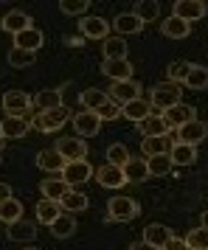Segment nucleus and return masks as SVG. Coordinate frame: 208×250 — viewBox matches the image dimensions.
Wrapping results in <instances>:
<instances>
[{"mask_svg": "<svg viewBox=\"0 0 208 250\" xmlns=\"http://www.w3.org/2000/svg\"><path fill=\"white\" fill-rule=\"evenodd\" d=\"M149 104H152V110H158V113H166L169 107L180 104V84H172V82L155 84L149 93Z\"/></svg>", "mask_w": 208, "mask_h": 250, "instance_id": "obj_1", "label": "nucleus"}, {"mask_svg": "<svg viewBox=\"0 0 208 250\" xmlns=\"http://www.w3.org/2000/svg\"><path fill=\"white\" fill-rule=\"evenodd\" d=\"M68 115H73V113H70L65 104L57 107V110H40V113L34 115V126L40 129V132H57V129L65 126Z\"/></svg>", "mask_w": 208, "mask_h": 250, "instance_id": "obj_2", "label": "nucleus"}, {"mask_svg": "<svg viewBox=\"0 0 208 250\" xmlns=\"http://www.w3.org/2000/svg\"><path fill=\"white\" fill-rule=\"evenodd\" d=\"M138 214H141V205L132 197H113L107 203V216L113 222H129V219H135Z\"/></svg>", "mask_w": 208, "mask_h": 250, "instance_id": "obj_3", "label": "nucleus"}, {"mask_svg": "<svg viewBox=\"0 0 208 250\" xmlns=\"http://www.w3.org/2000/svg\"><path fill=\"white\" fill-rule=\"evenodd\" d=\"M208 138V126L203 121H188V124L177 126L174 129V144H186V146H197V144H203Z\"/></svg>", "mask_w": 208, "mask_h": 250, "instance_id": "obj_4", "label": "nucleus"}, {"mask_svg": "<svg viewBox=\"0 0 208 250\" xmlns=\"http://www.w3.org/2000/svg\"><path fill=\"white\" fill-rule=\"evenodd\" d=\"M31 107H34V99L25 90L3 93V110H6V115H20L23 118L25 113H31Z\"/></svg>", "mask_w": 208, "mask_h": 250, "instance_id": "obj_5", "label": "nucleus"}, {"mask_svg": "<svg viewBox=\"0 0 208 250\" xmlns=\"http://www.w3.org/2000/svg\"><path fill=\"white\" fill-rule=\"evenodd\" d=\"M206 12H208V6L203 3V0H177V3H174V9H172L174 17H180V20L188 23V25L197 23V20H203Z\"/></svg>", "mask_w": 208, "mask_h": 250, "instance_id": "obj_6", "label": "nucleus"}, {"mask_svg": "<svg viewBox=\"0 0 208 250\" xmlns=\"http://www.w3.org/2000/svg\"><path fill=\"white\" fill-rule=\"evenodd\" d=\"M93 174V166L87 160H68L65 169H62V180L68 183V188L79 186V183H87Z\"/></svg>", "mask_w": 208, "mask_h": 250, "instance_id": "obj_7", "label": "nucleus"}, {"mask_svg": "<svg viewBox=\"0 0 208 250\" xmlns=\"http://www.w3.org/2000/svg\"><path fill=\"white\" fill-rule=\"evenodd\" d=\"M110 99L116 104H124L127 102H135V99H141V82L135 79H127V82H113V87H110V93H107Z\"/></svg>", "mask_w": 208, "mask_h": 250, "instance_id": "obj_8", "label": "nucleus"}, {"mask_svg": "<svg viewBox=\"0 0 208 250\" xmlns=\"http://www.w3.org/2000/svg\"><path fill=\"white\" fill-rule=\"evenodd\" d=\"M73 129L82 138H93V135H99V129H102V118L96 113H90V110L73 113Z\"/></svg>", "mask_w": 208, "mask_h": 250, "instance_id": "obj_9", "label": "nucleus"}, {"mask_svg": "<svg viewBox=\"0 0 208 250\" xmlns=\"http://www.w3.org/2000/svg\"><path fill=\"white\" fill-rule=\"evenodd\" d=\"M54 149L65 158V163H68V160H84L87 158V144H84L82 138H59Z\"/></svg>", "mask_w": 208, "mask_h": 250, "instance_id": "obj_10", "label": "nucleus"}, {"mask_svg": "<svg viewBox=\"0 0 208 250\" xmlns=\"http://www.w3.org/2000/svg\"><path fill=\"white\" fill-rule=\"evenodd\" d=\"M132 62L129 59H104L102 62V73L107 76V79L113 82H127L132 79Z\"/></svg>", "mask_w": 208, "mask_h": 250, "instance_id": "obj_11", "label": "nucleus"}, {"mask_svg": "<svg viewBox=\"0 0 208 250\" xmlns=\"http://www.w3.org/2000/svg\"><path fill=\"white\" fill-rule=\"evenodd\" d=\"M163 118H166V124H169V129H177V126H183V124H188V121H194V115H197V110L191 107V104H174V107H169L166 113H161Z\"/></svg>", "mask_w": 208, "mask_h": 250, "instance_id": "obj_12", "label": "nucleus"}, {"mask_svg": "<svg viewBox=\"0 0 208 250\" xmlns=\"http://www.w3.org/2000/svg\"><path fill=\"white\" fill-rule=\"evenodd\" d=\"M93 174H96L99 186H104V188H121V186H127V177H124L121 166H110V163H104L102 169H96Z\"/></svg>", "mask_w": 208, "mask_h": 250, "instance_id": "obj_13", "label": "nucleus"}, {"mask_svg": "<svg viewBox=\"0 0 208 250\" xmlns=\"http://www.w3.org/2000/svg\"><path fill=\"white\" fill-rule=\"evenodd\" d=\"M31 129V124L20 118V115H6L0 121V138L3 141H12V138H25V132Z\"/></svg>", "mask_w": 208, "mask_h": 250, "instance_id": "obj_14", "label": "nucleus"}, {"mask_svg": "<svg viewBox=\"0 0 208 250\" xmlns=\"http://www.w3.org/2000/svg\"><path fill=\"white\" fill-rule=\"evenodd\" d=\"M42 42H45V37H42V31L40 28H25V31H20V34H14V48H20V51H28V54H37L40 48H42Z\"/></svg>", "mask_w": 208, "mask_h": 250, "instance_id": "obj_15", "label": "nucleus"}, {"mask_svg": "<svg viewBox=\"0 0 208 250\" xmlns=\"http://www.w3.org/2000/svg\"><path fill=\"white\" fill-rule=\"evenodd\" d=\"M138 132L144 138H161V135H169L172 129H169V124H166V118L161 113H152L138 124Z\"/></svg>", "mask_w": 208, "mask_h": 250, "instance_id": "obj_16", "label": "nucleus"}, {"mask_svg": "<svg viewBox=\"0 0 208 250\" xmlns=\"http://www.w3.org/2000/svg\"><path fill=\"white\" fill-rule=\"evenodd\" d=\"M0 28L3 31H9V34H20V31H25V28H31V17L25 12H20V9H12V12L3 14V20H0Z\"/></svg>", "mask_w": 208, "mask_h": 250, "instance_id": "obj_17", "label": "nucleus"}, {"mask_svg": "<svg viewBox=\"0 0 208 250\" xmlns=\"http://www.w3.org/2000/svg\"><path fill=\"white\" fill-rule=\"evenodd\" d=\"M172 239V228L169 225H161V222H152V225L144 228V242L146 245H152V248L163 250L166 248V242Z\"/></svg>", "mask_w": 208, "mask_h": 250, "instance_id": "obj_18", "label": "nucleus"}, {"mask_svg": "<svg viewBox=\"0 0 208 250\" xmlns=\"http://www.w3.org/2000/svg\"><path fill=\"white\" fill-rule=\"evenodd\" d=\"M79 28L87 40H107L110 37V23L104 17H84L79 23Z\"/></svg>", "mask_w": 208, "mask_h": 250, "instance_id": "obj_19", "label": "nucleus"}, {"mask_svg": "<svg viewBox=\"0 0 208 250\" xmlns=\"http://www.w3.org/2000/svg\"><path fill=\"white\" fill-rule=\"evenodd\" d=\"M174 146V135H161V138H144V158H155V155H169V149Z\"/></svg>", "mask_w": 208, "mask_h": 250, "instance_id": "obj_20", "label": "nucleus"}, {"mask_svg": "<svg viewBox=\"0 0 208 250\" xmlns=\"http://www.w3.org/2000/svg\"><path fill=\"white\" fill-rule=\"evenodd\" d=\"M146 115H152V104L146 99H135V102H127L121 107V118H129L135 124H141Z\"/></svg>", "mask_w": 208, "mask_h": 250, "instance_id": "obj_21", "label": "nucleus"}, {"mask_svg": "<svg viewBox=\"0 0 208 250\" xmlns=\"http://www.w3.org/2000/svg\"><path fill=\"white\" fill-rule=\"evenodd\" d=\"M121 171H124L127 183H144L146 177H149V169H146V158H129L127 163L121 166Z\"/></svg>", "mask_w": 208, "mask_h": 250, "instance_id": "obj_22", "label": "nucleus"}, {"mask_svg": "<svg viewBox=\"0 0 208 250\" xmlns=\"http://www.w3.org/2000/svg\"><path fill=\"white\" fill-rule=\"evenodd\" d=\"M6 233H9L12 242H34L37 239V225L34 222H28V219H17V222L9 225Z\"/></svg>", "mask_w": 208, "mask_h": 250, "instance_id": "obj_23", "label": "nucleus"}, {"mask_svg": "<svg viewBox=\"0 0 208 250\" xmlns=\"http://www.w3.org/2000/svg\"><path fill=\"white\" fill-rule=\"evenodd\" d=\"M161 31H163V37H169V40H186V37L191 34V25L188 23H183L180 17H166L161 23Z\"/></svg>", "mask_w": 208, "mask_h": 250, "instance_id": "obj_24", "label": "nucleus"}, {"mask_svg": "<svg viewBox=\"0 0 208 250\" xmlns=\"http://www.w3.org/2000/svg\"><path fill=\"white\" fill-rule=\"evenodd\" d=\"M62 216V205L57 200H40L37 203V222H42V225H54V219Z\"/></svg>", "mask_w": 208, "mask_h": 250, "instance_id": "obj_25", "label": "nucleus"}, {"mask_svg": "<svg viewBox=\"0 0 208 250\" xmlns=\"http://www.w3.org/2000/svg\"><path fill=\"white\" fill-rule=\"evenodd\" d=\"M37 166L42 171H54V174H57V171L65 169V158L59 155L57 149H42V152L37 155Z\"/></svg>", "mask_w": 208, "mask_h": 250, "instance_id": "obj_26", "label": "nucleus"}, {"mask_svg": "<svg viewBox=\"0 0 208 250\" xmlns=\"http://www.w3.org/2000/svg\"><path fill=\"white\" fill-rule=\"evenodd\" d=\"M169 160H172V166H191L197 160V146L174 144V146L169 149Z\"/></svg>", "mask_w": 208, "mask_h": 250, "instance_id": "obj_27", "label": "nucleus"}, {"mask_svg": "<svg viewBox=\"0 0 208 250\" xmlns=\"http://www.w3.org/2000/svg\"><path fill=\"white\" fill-rule=\"evenodd\" d=\"M113 28H116L118 34H138L141 28H144V23H141L132 12H121L116 20H113Z\"/></svg>", "mask_w": 208, "mask_h": 250, "instance_id": "obj_28", "label": "nucleus"}, {"mask_svg": "<svg viewBox=\"0 0 208 250\" xmlns=\"http://www.w3.org/2000/svg\"><path fill=\"white\" fill-rule=\"evenodd\" d=\"M40 188H42V197H45V200H57V203L70 191L68 183L62 180V177H48L45 183H40Z\"/></svg>", "mask_w": 208, "mask_h": 250, "instance_id": "obj_29", "label": "nucleus"}, {"mask_svg": "<svg viewBox=\"0 0 208 250\" xmlns=\"http://www.w3.org/2000/svg\"><path fill=\"white\" fill-rule=\"evenodd\" d=\"M183 84L188 90H206L208 87V68L206 65H191L188 76L183 79Z\"/></svg>", "mask_w": 208, "mask_h": 250, "instance_id": "obj_30", "label": "nucleus"}, {"mask_svg": "<svg viewBox=\"0 0 208 250\" xmlns=\"http://www.w3.org/2000/svg\"><path fill=\"white\" fill-rule=\"evenodd\" d=\"M51 233H54L57 239L73 236V233H76V219H73V214H65V211H62V216H57V219H54Z\"/></svg>", "mask_w": 208, "mask_h": 250, "instance_id": "obj_31", "label": "nucleus"}, {"mask_svg": "<svg viewBox=\"0 0 208 250\" xmlns=\"http://www.w3.org/2000/svg\"><path fill=\"white\" fill-rule=\"evenodd\" d=\"M59 205H62V211H65V214H79V211L87 208V197H84L82 191H73V188H70V191L59 200Z\"/></svg>", "mask_w": 208, "mask_h": 250, "instance_id": "obj_32", "label": "nucleus"}, {"mask_svg": "<svg viewBox=\"0 0 208 250\" xmlns=\"http://www.w3.org/2000/svg\"><path fill=\"white\" fill-rule=\"evenodd\" d=\"M191 65H194V62H186V59L169 62V65H166V82H172V84H183V79L188 76Z\"/></svg>", "mask_w": 208, "mask_h": 250, "instance_id": "obj_33", "label": "nucleus"}, {"mask_svg": "<svg viewBox=\"0 0 208 250\" xmlns=\"http://www.w3.org/2000/svg\"><path fill=\"white\" fill-rule=\"evenodd\" d=\"M135 17H138L141 23H152V20H158L161 17V3H155V0H141L135 3Z\"/></svg>", "mask_w": 208, "mask_h": 250, "instance_id": "obj_34", "label": "nucleus"}, {"mask_svg": "<svg viewBox=\"0 0 208 250\" xmlns=\"http://www.w3.org/2000/svg\"><path fill=\"white\" fill-rule=\"evenodd\" d=\"M107 99H110V96H107L104 90H99V87H87V90L79 96L82 107H84V110H90V113H96V110H99L104 102H107Z\"/></svg>", "mask_w": 208, "mask_h": 250, "instance_id": "obj_35", "label": "nucleus"}, {"mask_svg": "<svg viewBox=\"0 0 208 250\" xmlns=\"http://www.w3.org/2000/svg\"><path fill=\"white\" fill-rule=\"evenodd\" d=\"M17 219H23V203L20 200H6V203H0V222H6V225H12Z\"/></svg>", "mask_w": 208, "mask_h": 250, "instance_id": "obj_36", "label": "nucleus"}, {"mask_svg": "<svg viewBox=\"0 0 208 250\" xmlns=\"http://www.w3.org/2000/svg\"><path fill=\"white\" fill-rule=\"evenodd\" d=\"M34 107H37V113H40V110H57V107H62V93H59V90H42V93H37Z\"/></svg>", "mask_w": 208, "mask_h": 250, "instance_id": "obj_37", "label": "nucleus"}, {"mask_svg": "<svg viewBox=\"0 0 208 250\" xmlns=\"http://www.w3.org/2000/svg\"><path fill=\"white\" fill-rule=\"evenodd\" d=\"M104 59H127V42L121 37H107L104 40Z\"/></svg>", "mask_w": 208, "mask_h": 250, "instance_id": "obj_38", "label": "nucleus"}, {"mask_svg": "<svg viewBox=\"0 0 208 250\" xmlns=\"http://www.w3.org/2000/svg\"><path fill=\"white\" fill-rule=\"evenodd\" d=\"M146 169H149V177H163L172 171V160L169 155H155V158H146Z\"/></svg>", "mask_w": 208, "mask_h": 250, "instance_id": "obj_39", "label": "nucleus"}, {"mask_svg": "<svg viewBox=\"0 0 208 250\" xmlns=\"http://www.w3.org/2000/svg\"><path fill=\"white\" fill-rule=\"evenodd\" d=\"M9 65H12V68H31V65H34L37 62V54H28V51H20V48H12V51H9Z\"/></svg>", "mask_w": 208, "mask_h": 250, "instance_id": "obj_40", "label": "nucleus"}, {"mask_svg": "<svg viewBox=\"0 0 208 250\" xmlns=\"http://www.w3.org/2000/svg\"><path fill=\"white\" fill-rule=\"evenodd\" d=\"M104 155H107V163H110V166H124L129 160V149L124 146V144H110Z\"/></svg>", "mask_w": 208, "mask_h": 250, "instance_id": "obj_41", "label": "nucleus"}, {"mask_svg": "<svg viewBox=\"0 0 208 250\" xmlns=\"http://www.w3.org/2000/svg\"><path fill=\"white\" fill-rule=\"evenodd\" d=\"M188 250H208V228H194L188 236H186Z\"/></svg>", "mask_w": 208, "mask_h": 250, "instance_id": "obj_42", "label": "nucleus"}, {"mask_svg": "<svg viewBox=\"0 0 208 250\" xmlns=\"http://www.w3.org/2000/svg\"><path fill=\"white\" fill-rule=\"evenodd\" d=\"M90 9V0H62L59 3V12L62 14H70V17H79Z\"/></svg>", "mask_w": 208, "mask_h": 250, "instance_id": "obj_43", "label": "nucleus"}, {"mask_svg": "<svg viewBox=\"0 0 208 250\" xmlns=\"http://www.w3.org/2000/svg\"><path fill=\"white\" fill-rule=\"evenodd\" d=\"M96 115H99L102 121H116V118H121V104H116L113 99H107V102L96 110Z\"/></svg>", "mask_w": 208, "mask_h": 250, "instance_id": "obj_44", "label": "nucleus"}, {"mask_svg": "<svg viewBox=\"0 0 208 250\" xmlns=\"http://www.w3.org/2000/svg\"><path fill=\"white\" fill-rule=\"evenodd\" d=\"M163 250H188V245H186V239L172 236L169 242H166V248H163Z\"/></svg>", "mask_w": 208, "mask_h": 250, "instance_id": "obj_45", "label": "nucleus"}, {"mask_svg": "<svg viewBox=\"0 0 208 250\" xmlns=\"http://www.w3.org/2000/svg\"><path fill=\"white\" fill-rule=\"evenodd\" d=\"M6 200H12V186L0 183V203H6Z\"/></svg>", "mask_w": 208, "mask_h": 250, "instance_id": "obj_46", "label": "nucleus"}, {"mask_svg": "<svg viewBox=\"0 0 208 250\" xmlns=\"http://www.w3.org/2000/svg\"><path fill=\"white\" fill-rule=\"evenodd\" d=\"M129 250H158V248H152V245H146V242H138V245H132Z\"/></svg>", "mask_w": 208, "mask_h": 250, "instance_id": "obj_47", "label": "nucleus"}, {"mask_svg": "<svg viewBox=\"0 0 208 250\" xmlns=\"http://www.w3.org/2000/svg\"><path fill=\"white\" fill-rule=\"evenodd\" d=\"M200 228H208V211L203 214V222H200Z\"/></svg>", "mask_w": 208, "mask_h": 250, "instance_id": "obj_48", "label": "nucleus"}, {"mask_svg": "<svg viewBox=\"0 0 208 250\" xmlns=\"http://www.w3.org/2000/svg\"><path fill=\"white\" fill-rule=\"evenodd\" d=\"M3 146H6V141H3V138H0V155H3Z\"/></svg>", "mask_w": 208, "mask_h": 250, "instance_id": "obj_49", "label": "nucleus"}, {"mask_svg": "<svg viewBox=\"0 0 208 250\" xmlns=\"http://www.w3.org/2000/svg\"><path fill=\"white\" fill-rule=\"evenodd\" d=\"M23 250H40V248H23Z\"/></svg>", "mask_w": 208, "mask_h": 250, "instance_id": "obj_50", "label": "nucleus"}]
</instances>
